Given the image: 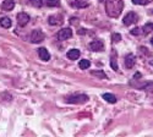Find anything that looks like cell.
<instances>
[{"label": "cell", "instance_id": "6da1fadb", "mask_svg": "<svg viewBox=\"0 0 153 137\" xmlns=\"http://www.w3.org/2000/svg\"><path fill=\"white\" fill-rule=\"evenodd\" d=\"M124 7L123 0H105V12L110 17L117 19L120 16Z\"/></svg>", "mask_w": 153, "mask_h": 137}, {"label": "cell", "instance_id": "7a4b0ae2", "mask_svg": "<svg viewBox=\"0 0 153 137\" xmlns=\"http://www.w3.org/2000/svg\"><path fill=\"white\" fill-rule=\"evenodd\" d=\"M88 101V97L86 94H79V96H71L66 98V102L71 104H83Z\"/></svg>", "mask_w": 153, "mask_h": 137}, {"label": "cell", "instance_id": "3957f363", "mask_svg": "<svg viewBox=\"0 0 153 137\" xmlns=\"http://www.w3.org/2000/svg\"><path fill=\"white\" fill-rule=\"evenodd\" d=\"M44 38H45V36H44V33H43L41 30H34V31H32V33H31V36H30L31 42L34 43V44L43 42Z\"/></svg>", "mask_w": 153, "mask_h": 137}, {"label": "cell", "instance_id": "277c9868", "mask_svg": "<svg viewBox=\"0 0 153 137\" xmlns=\"http://www.w3.org/2000/svg\"><path fill=\"white\" fill-rule=\"evenodd\" d=\"M137 20H138V16L135 14V12H129L125 17H124V20H123V22H124V24L125 26H131V24H134V23H136L137 22Z\"/></svg>", "mask_w": 153, "mask_h": 137}, {"label": "cell", "instance_id": "5b68a950", "mask_svg": "<svg viewBox=\"0 0 153 137\" xmlns=\"http://www.w3.org/2000/svg\"><path fill=\"white\" fill-rule=\"evenodd\" d=\"M72 37V31L71 28H62L59 31L58 33V39L59 41H66L69 38H71Z\"/></svg>", "mask_w": 153, "mask_h": 137}, {"label": "cell", "instance_id": "8992f818", "mask_svg": "<svg viewBox=\"0 0 153 137\" xmlns=\"http://www.w3.org/2000/svg\"><path fill=\"white\" fill-rule=\"evenodd\" d=\"M28 22H30V16L26 14V12H20V14L17 15V23L21 27L26 26Z\"/></svg>", "mask_w": 153, "mask_h": 137}, {"label": "cell", "instance_id": "52a82bcc", "mask_svg": "<svg viewBox=\"0 0 153 137\" xmlns=\"http://www.w3.org/2000/svg\"><path fill=\"white\" fill-rule=\"evenodd\" d=\"M90 49L93 52H103L104 50V45L100 41H93L90 43Z\"/></svg>", "mask_w": 153, "mask_h": 137}, {"label": "cell", "instance_id": "ba28073f", "mask_svg": "<svg viewBox=\"0 0 153 137\" xmlns=\"http://www.w3.org/2000/svg\"><path fill=\"white\" fill-rule=\"evenodd\" d=\"M48 22L53 26H56V24H61L62 21V16L61 15H53V16H49L48 17Z\"/></svg>", "mask_w": 153, "mask_h": 137}, {"label": "cell", "instance_id": "9c48e42d", "mask_svg": "<svg viewBox=\"0 0 153 137\" xmlns=\"http://www.w3.org/2000/svg\"><path fill=\"white\" fill-rule=\"evenodd\" d=\"M135 63H136V58H135L134 54L126 55V58H125V66L127 69H132L134 65H135Z\"/></svg>", "mask_w": 153, "mask_h": 137}, {"label": "cell", "instance_id": "30bf717a", "mask_svg": "<svg viewBox=\"0 0 153 137\" xmlns=\"http://www.w3.org/2000/svg\"><path fill=\"white\" fill-rule=\"evenodd\" d=\"M15 7V1L14 0H4L1 4V10L3 11H11Z\"/></svg>", "mask_w": 153, "mask_h": 137}, {"label": "cell", "instance_id": "8fae6325", "mask_svg": "<svg viewBox=\"0 0 153 137\" xmlns=\"http://www.w3.org/2000/svg\"><path fill=\"white\" fill-rule=\"evenodd\" d=\"M38 55H39V58L43 61H48L50 59V54H49V52L45 48H39L38 49Z\"/></svg>", "mask_w": 153, "mask_h": 137}, {"label": "cell", "instance_id": "7c38bea8", "mask_svg": "<svg viewBox=\"0 0 153 137\" xmlns=\"http://www.w3.org/2000/svg\"><path fill=\"white\" fill-rule=\"evenodd\" d=\"M80 50L79 49H71V50H69L68 52V58L70 59V60H76V59H79V56H80Z\"/></svg>", "mask_w": 153, "mask_h": 137}, {"label": "cell", "instance_id": "4fadbf2b", "mask_svg": "<svg viewBox=\"0 0 153 137\" xmlns=\"http://www.w3.org/2000/svg\"><path fill=\"white\" fill-rule=\"evenodd\" d=\"M103 99H105L108 103H111V104L117 103V97L114 94H111V93H104L103 94Z\"/></svg>", "mask_w": 153, "mask_h": 137}, {"label": "cell", "instance_id": "5bb4252c", "mask_svg": "<svg viewBox=\"0 0 153 137\" xmlns=\"http://www.w3.org/2000/svg\"><path fill=\"white\" fill-rule=\"evenodd\" d=\"M0 24H1V27H4V28H10L12 22L9 17H1L0 19Z\"/></svg>", "mask_w": 153, "mask_h": 137}, {"label": "cell", "instance_id": "9a60e30c", "mask_svg": "<svg viewBox=\"0 0 153 137\" xmlns=\"http://www.w3.org/2000/svg\"><path fill=\"white\" fill-rule=\"evenodd\" d=\"M91 73L93 75V76H96V77H98V78H102V80H105L107 78V75L102 71V70H93V71H91Z\"/></svg>", "mask_w": 153, "mask_h": 137}, {"label": "cell", "instance_id": "2e32d148", "mask_svg": "<svg viewBox=\"0 0 153 137\" xmlns=\"http://www.w3.org/2000/svg\"><path fill=\"white\" fill-rule=\"evenodd\" d=\"M79 66H80L81 70H86V69H88L91 66V61L87 60V59H83V60H81L79 63Z\"/></svg>", "mask_w": 153, "mask_h": 137}, {"label": "cell", "instance_id": "e0dca14e", "mask_svg": "<svg viewBox=\"0 0 153 137\" xmlns=\"http://www.w3.org/2000/svg\"><path fill=\"white\" fill-rule=\"evenodd\" d=\"M45 4L49 7H55V6L60 5V1H59V0H45Z\"/></svg>", "mask_w": 153, "mask_h": 137}, {"label": "cell", "instance_id": "ac0fdd59", "mask_svg": "<svg viewBox=\"0 0 153 137\" xmlns=\"http://www.w3.org/2000/svg\"><path fill=\"white\" fill-rule=\"evenodd\" d=\"M72 6H75V7H86L87 6V3L85 1V3H81V1H79V0H75V1L72 3Z\"/></svg>", "mask_w": 153, "mask_h": 137}, {"label": "cell", "instance_id": "d6986e66", "mask_svg": "<svg viewBox=\"0 0 153 137\" xmlns=\"http://www.w3.org/2000/svg\"><path fill=\"white\" fill-rule=\"evenodd\" d=\"M110 64H111V67H113L114 70H118L117 59H115V53H113V56H111V61H110Z\"/></svg>", "mask_w": 153, "mask_h": 137}, {"label": "cell", "instance_id": "ffe728a7", "mask_svg": "<svg viewBox=\"0 0 153 137\" xmlns=\"http://www.w3.org/2000/svg\"><path fill=\"white\" fill-rule=\"evenodd\" d=\"M132 3L137 5H147L148 3H151V0H132Z\"/></svg>", "mask_w": 153, "mask_h": 137}, {"label": "cell", "instance_id": "44dd1931", "mask_svg": "<svg viewBox=\"0 0 153 137\" xmlns=\"http://www.w3.org/2000/svg\"><path fill=\"white\" fill-rule=\"evenodd\" d=\"M30 1H31V4L34 5L36 7H41V6H43V1H42V0H30Z\"/></svg>", "mask_w": 153, "mask_h": 137}, {"label": "cell", "instance_id": "7402d4cb", "mask_svg": "<svg viewBox=\"0 0 153 137\" xmlns=\"http://www.w3.org/2000/svg\"><path fill=\"white\" fill-rule=\"evenodd\" d=\"M111 39H113V42H114V43H118V42H120V41H121V36H120L119 33H114V34H113V37H111Z\"/></svg>", "mask_w": 153, "mask_h": 137}, {"label": "cell", "instance_id": "603a6c76", "mask_svg": "<svg viewBox=\"0 0 153 137\" xmlns=\"http://www.w3.org/2000/svg\"><path fill=\"white\" fill-rule=\"evenodd\" d=\"M143 30H145V32H146V33L151 32V31L153 30V23H148V24H145V26H143Z\"/></svg>", "mask_w": 153, "mask_h": 137}, {"label": "cell", "instance_id": "cb8c5ba5", "mask_svg": "<svg viewBox=\"0 0 153 137\" xmlns=\"http://www.w3.org/2000/svg\"><path fill=\"white\" fill-rule=\"evenodd\" d=\"M131 34H134V36H140V34H141V28H134V30L131 31Z\"/></svg>", "mask_w": 153, "mask_h": 137}, {"label": "cell", "instance_id": "d4e9b609", "mask_svg": "<svg viewBox=\"0 0 153 137\" xmlns=\"http://www.w3.org/2000/svg\"><path fill=\"white\" fill-rule=\"evenodd\" d=\"M85 31H86V30H80L79 32H80V34H85Z\"/></svg>", "mask_w": 153, "mask_h": 137}, {"label": "cell", "instance_id": "484cf974", "mask_svg": "<svg viewBox=\"0 0 153 137\" xmlns=\"http://www.w3.org/2000/svg\"><path fill=\"white\" fill-rule=\"evenodd\" d=\"M151 43H152V45H153V38H152V39H151Z\"/></svg>", "mask_w": 153, "mask_h": 137}, {"label": "cell", "instance_id": "4316f807", "mask_svg": "<svg viewBox=\"0 0 153 137\" xmlns=\"http://www.w3.org/2000/svg\"><path fill=\"white\" fill-rule=\"evenodd\" d=\"M152 65H153V61H152Z\"/></svg>", "mask_w": 153, "mask_h": 137}]
</instances>
